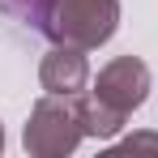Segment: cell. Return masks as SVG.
<instances>
[{
    "label": "cell",
    "instance_id": "cell-3",
    "mask_svg": "<svg viewBox=\"0 0 158 158\" xmlns=\"http://www.w3.org/2000/svg\"><path fill=\"white\" fill-rule=\"evenodd\" d=\"M90 94H94L103 107H111V111L132 115L137 107L145 103V94H150V69H145V60H137V56H115L111 64L98 69V81H94Z\"/></svg>",
    "mask_w": 158,
    "mask_h": 158
},
{
    "label": "cell",
    "instance_id": "cell-5",
    "mask_svg": "<svg viewBox=\"0 0 158 158\" xmlns=\"http://www.w3.org/2000/svg\"><path fill=\"white\" fill-rule=\"evenodd\" d=\"M73 103H77V120H81V132H85V137H98V141H107V137H115V132L128 124V115H120V111L103 107L94 94H77Z\"/></svg>",
    "mask_w": 158,
    "mask_h": 158
},
{
    "label": "cell",
    "instance_id": "cell-7",
    "mask_svg": "<svg viewBox=\"0 0 158 158\" xmlns=\"http://www.w3.org/2000/svg\"><path fill=\"white\" fill-rule=\"evenodd\" d=\"M137 150H154L158 154V137L154 132H137V137H128V141L115 145V154H137Z\"/></svg>",
    "mask_w": 158,
    "mask_h": 158
},
{
    "label": "cell",
    "instance_id": "cell-4",
    "mask_svg": "<svg viewBox=\"0 0 158 158\" xmlns=\"http://www.w3.org/2000/svg\"><path fill=\"white\" fill-rule=\"evenodd\" d=\"M39 85L47 94H60V98H77L90 85V60H85V52L69 47V43H56L52 52L43 56V64H39Z\"/></svg>",
    "mask_w": 158,
    "mask_h": 158
},
{
    "label": "cell",
    "instance_id": "cell-1",
    "mask_svg": "<svg viewBox=\"0 0 158 158\" xmlns=\"http://www.w3.org/2000/svg\"><path fill=\"white\" fill-rule=\"evenodd\" d=\"M120 30V0H56L43 34L52 43H69L81 52L103 47Z\"/></svg>",
    "mask_w": 158,
    "mask_h": 158
},
{
    "label": "cell",
    "instance_id": "cell-2",
    "mask_svg": "<svg viewBox=\"0 0 158 158\" xmlns=\"http://www.w3.org/2000/svg\"><path fill=\"white\" fill-rule=\"evenodd\" d=\"M85 137L77 120V103L73 98H60V94H43L39 103L30 107V120H26V154L34 158H64L77 150V141Z\"/></svg>",
    "mask_w": 158,
    "mask_h": 158
},
{
    "label": "cell",
    "instance_id": "cell-8",
    "mask_svg": "<svg viewBox=\"0 0 158 158\" xmlns=\"http://www.w3.org/2000/svg\"><path fill=\"white\" fill-rule=\"evenodd\" d=\"M0 150H4V128H0Z\"/></svg>",
    "mask_w": 158,
    "mask_h": 158
},
{
    "label": "cell",
    "instance_id": "cell-6",
    "mask_svg": "<svg viewBox=\"0 0 158 158\" xmlns=\"http://www.w3.org/2000/svg\"><path fill=\"white\" fill-rule=\"evenodd\" d=\"M52 4H56V0H0V13L13 17V22H22V26H30L34 34H43Z\"/></svg>",
    "mask_w": 158,
    "mask_h": 158
}]
</instances>
